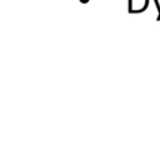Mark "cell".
<instances>
[{
  "label": "cell",
  "mask_w": 160,
  "mask_h": 160,
  "mask_svg": "<svg viewBox=\"0 0 160 160\" xmlns=\"http://www.w3.org/2000/svg\"><path fill=\"white\" fill-rule=\"evenodd\" d=\"M154 2H155L156 8H158V11H159V15H158L156 20H158V21H160V5H159V1H158V0H154Z\"/></svg>",
  "instance_id": "obj_1"
},
{
  "label": "cell",
  "mask_w": 160,
  "mask_h": 160,
  "mask_svg": "<svg viewBox=\"0 0 160 160\" xmlns=\"http://www.w3.org/2000/svg\"><path fill=\"white\" fill-rule=\"evenodd\" d=\"M80 2H82V4H86V2H89V0H80Z\"/></svg>",
  "instance_id": "obj_2"
}]
</instances>
